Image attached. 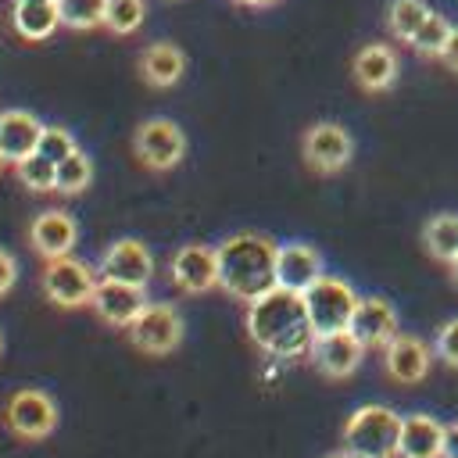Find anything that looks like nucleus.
<instances>
[{
	"mask_svg": "<svg viewBox=\"0 0 458 458\" xmlns=\"http://www.w3.org/2000/svg\"><path fill=\"white\" fill-rule=\"evenodd\" d=\"M243 326H247L250 344L258 351H265L268 358L293 361V358L311 354L315 329H311V318H308L304 293H297V290L276 286L265 297L250 301L247 315H243Z\"/></svg>",
	"mask_w": 458,
	"mask_h": 458,
	"instance_id": "obj_1",
	"label": "nucleus"
},
{
	"mask_svg": "<svg viewBox=\"0 0 458 458\" xmlns=\"http://www.w3.org/2000/svg\"><path fill=\"white\" fill-rule=\"evenodd\" d=\"M215 254H218V290L240 301L243 308L279 286L276 279L279 243L272 236L243 229V233L225 236L215 247Z\"/></svg>",
	"mask_w": 458,
	"mask_h": 458,
	"instance_id": "obj_2",
	"label": "nucleus"
},
{
	"mask_svg": "<svg viewBox=\"0 0 458 458\" xmlns=\"http://www.w3.org/2000/svg\"><path fill=\"white\" fill-rule=\"evenodd\" d=\"M401 415L386 404H361L344 422V451L354 458H397Z\"/></svg>",
	"mask_w": 458,
	"mask_h": 458,
	"instance_id": "obj_3",
	"label": "nucleus"
},
{
	"mask_svg": "<svg viewBox=\"0 0 458 458\" xmlns=\"http://www.w3.org/2000/svg\"><path fill=\"white\" fill-rule=\"evenodd\" d=\"M97 283H100L97 265L79 261V258H72V254L47 261L43 272H39V290H43V297H47L54 308H64V311L89 308Z\"/></svg>",
	"mask_w": 458,
	"mask_h": 458,
	"instance_id": "obj_4",
	"label": "nucleus"
},
{
	"mask_svg": "<svg viewBox=\"0 0 458 458\" xmlns=\"http://www.w3.org/2000/svg\"><path fill=\"white\" fill-rule=\"evenodd\" d=\"M358 301L361 297L354 293V286L347 279H340V276H322L315 286H308L304 290V304H308V318H311L315 336L351 329Z\"/></svg>",
	"mask_w": 458,
	"mask_h": 458,
	"instance_id": "obj_5",
	"label": "nucleus"
},
{
	"mask_svg": "<svg viewBox=\"0 0 458 458\" xmlns=\"http://www.w3.org/2000/svg\"><path fill=\"white\" fill-rule=\"evenodd\" d=\"M129 344L140 351V354H150V358H165L172 354L182 336H186V326H182V315L175 304H165V301H150L136 318L132 326L125 329Z\"/></svg>",
	"mask_w": 458,
	"mask_h": 458,
	"instance_id": "obj_6",
	"label": "nucleus"
},
{
	"mask_svg": "<svg viewBox=\"0 0 458 458\" xmlns=\"http://www.w3.org/2000/svg\"><path fill=\"white\" fill-rule=\"evenodd\" d=\"M57 401L47 394V390H36V386H21L7 397L4 404V426L25 440V444H36V440H47L54 429H57Z\"/></svg>",
	"mask_w": 458,
	"mask_h": 458,
	"instance_id": "obj_7",
	"label": "nucleus"
},
{
	"mask_svg": "<svg viewBox=\"0 0 458 458\" xmlns=\"http://www.w3.org/2000/svg\"><path fill=\"white\" fill-rule=\"evenodd\" d=\"M132 154L150 172H172L186 157V132L172 118H143L132 132Z\"/></svg>",
	"mask_w": 458,
	"mask_h": 458,
	"instance_id": "obj_8",
	"label": "nucleus"
},
{
	"mask_svg": "<svg viewBox=\"0 0 458 458\" xmlns=\"http://www.w3.org/2000/svg\"><path fill=\"white\" fill-rule=\"evenodd\" d=\"M351 154H354V140L340 122H315L301 136V157L318 175H336L340 168H347Z\"/></svg>",
	"mask_w": 458,
	"mask_h": 458,
	"instance_id": "obj_9",
	"label": "nucleus"
},
{
	"mask_svg": "<svg viewBox=\"0 0 458 458\" xmlns=\"http://www.w3.org/2000/svg\"><path fill=\"white\" fill-rule=\"evenodd\" d=\"M168 279L175 283V290H182L190 297L218 290V254H215V247L182 243L168 258Z\"/></svg>",
	"mask_w": 458,
	"mask_h": 458,
	"instance_id": "obj_10",
	"label": "nucleus"
},
{
	"mask_svg": "<svg viewBox=\"0 0 458 458\" xmlns=\"http://www.w3.org/2000/svg\"><path fill=\"white\" fill-rule=\"evenodd\" d=\"M97 272L104 279H118V283H132V286H147L150 276H154V254L143 240L136 236H122L114 243L104 247L100 261H97Z\"/></svg>",
	"mask_w": 458,
	"mask_h": 458,
	"instance_id": "obj_11",
	"label": "nucleus"
},
{
	"mask_svg": "<svg viewBox=\"0 0 458 458\" xmlns=\"http://www.w3.org/2000/svg\"><path fill=\"white\" fill-rule=\"evenodd\" d=\"M143 290L147 286H132V283H118V279H104L100 276V283L93 290V301H89V311L100 322L114 326V329H129L132 318L150 304Z\"/></svg>",
	"mask_w": 458,
	"mask_h": 458,
	"instance_id": "obj_12",
	"label": "nucleus"
},
{
	"mask_svg": "<svg viewBox=\"0 0 458 458\" xmlns=\"http://www.w3.org/2000/svg\"><path fill=\"white\" fill-rule=\"evenodd\" d=\"M365 351H369V347H365L351 329H340V333H322V336H315L308 358H311V365H315L326 379H347V376L358 372Z\"/></svg>",
	"mask_w": 458,
	"mask_h": 458,
	"instance_id": "obj_13",
	"label": "nucleus"
},
{
	"mask_svg": "<svg viewBox=\"0 0 458 458\" xmlns=\"http://www.w3.org/2000/svg\"><path fill=\"white\" fill-rule=\"evenodd\" d=\"M433 358H437V351H433L426 340L408 336V333H397V336L383 347V369H386V376H390L394 383H404V386L422 383V379L429 376Z\"/></svg>",
	"mask_w": 458,
	"mask_h": 458,
	"instance_id": "obj_14",
	"label": "nucleus"
},
{
	"mask_svg": "<svg viewBox=\"0 0 458 458\" xmlns=\"http://www.w3.org/2000/svg\"><path fill=\"white\" fill-rule=\"evenodd\" d=\"M29 243L32 250L43 258V261H54V258H68L79 243V222L68 215V211H39L29 225Z\"/></svg>",
	"mask_w": 458,
	"mask_h": 458,
	"instance_id": "obj_15",
	"label": "nucleus"
},
{
	"mask_svg": "<svg viewBox=\"0 0 458 458\" xmlns=\"http://www.w3.org/2000/svg\"><path fill=\"white\" fill-rule=\"evenodd\" d=\"M39 136H43V122L32 111H21V107L0 111V157L7 165H18L29 154H36Z\"/></svg>",
	"mask_w": 458,
	"mask_h": 458,
	"instance_id": "obj_16",
	"label": "nucleus"
},
{
	"mask_svg": "<svg viewBox=\"0 0 458 458\" xmlns=\"http://www.w3.org/2000/svg\"><path fill=\"white\" fill-rule=\"evenodd\" d=\"M322 276H326L322 272V254L311 243H283L279 247V258H276V279H279V286L304 293Z\"/></svg>",
	"mask_w": 458,
	"mask_h": 458,
	"instance_id": "obj_17",
	"label": "nucleus"
},
{
	"mask_svg": "<svg viewBox=\"0 0 458 458\" xmlns=\"http://www.w3.org/2000/svg\"><path fill=\"white\" fill-rule=\"evenodd\" d=\"M351 333L365 344V347H386L401 329H397V311L390 301L383 297H361L358 301V311L351 318Z\"/></svg>",
	"mask_w": 458,
	"mask_h": 458,
	"instance_id": "obj_18",
	"label": "nucleus"
},
{
	"mask_svg": "<svg viewBox=\"0 0 458 458\" xmlns=\"http://www.w3.org/2000/svg\"><path fill=\"white\" fill-rule=\"evenodd\" d=\"M351 72H354V82H358L365 93H383V89H390V86L397 82L401 64H397L394 47H386V43H369V47H361V50L354 54Z\"/></svg>",
	"mask_w": 458,
	"mask_h": 458,
	"instance_id": "obj_19",
	"label": "nucleus"
},
{
	"mask_svg": "<svg viewBox=\"0 0 458 458\" xmlns=\"http://www.w3.org/2000/svg\"><path fill=\"white\" fill-rule=\"evenodd\" d=\"M186 75V54L175 43H150L140 54V79L150 89H168Z\"/></svg>",
	"mask_w": 458,
	"mask_h": 458,
	"instance_id": "obj_20",
	"label": "nucleus"
},
{
	"mask_svg": "<svg viewBox=\"0 0 458 458\" xmlns=\"http://www.w3.org/2000/svg\"><path fill=\"white\" fill-rule=\"evenodd\" d=\"M397 458H444V426L429 415H404Z\"/></svg>",
	"mask_w": 458,
	"mask_h": 458,
	"instance_id": "obj_21",
	"label": "nucleus"
},
{
	"mask_svg": "<svg viewBox=\"0 0 458 458\" xmlns=\"http://www.w3.org/2000/svg\"><path fill=\"white\" fill-rule=\"evenodd\" d=\"M57 25H61L57 0H14L11 4V29L29 43L50 39Z\"/></svg>",
	"mask_w": 458,
	"mask_h": 458,
	"instance_id": "obj_22",
	"label": "nucleus"
},
{
	"mask_svg": "<svg viewBox=\"0 0 458 458\" xmlns=\"http://www.w3.org/2000/svg\"><path fill=\"white\" fill-rule=\"evenodd\" d=\"M422 243L429 250V258L437 261H454L458 258V215L444 211V215H433L426 225H422Z\"/></svg>",
	"mask_w": 458,
	"mask_h": 458,
	"instance_id": "obj_23",
	"label": "nucleus"
},
{
	"mask_svg": "<svg viewBox=\"0 0 458 458\" xmlns=\"http://www.w3.org/2000/svg\"><path fill=\"white\" fill-rule=\"evenodd\" d=\"M429 14H433V11H429L426 0H390V7H386V29H390L394 39L411 43L415 32L426 25Z\"/></svg>",
	"mask_w": 458,
	"mask_h": 458,
	"instance_id": "obj_24",
	"label": "nucleus"
},
{
	"mask_svg": "<svg viewBox=\"0 0 458 458\" xmlns=\"http://www.w3.org/2000/svg\"><path fill=\"white\" fill-rule=\"evenodd\" d=\"M89 182H93V157L86 150H75L72 157H64L57 165V186H54V193L79 197V193L89 190Z\"/></svg>",
	"mask_w": 458,
	"mask_h": 458,
	"instance_id": "obj_25",
	"label": "nucleus"
},
{
	"mask_svg": "<svg viewBox=\"0 0 458 458\" xmlns=\"http://www.w3.org/2000/svg\"><path fill=\"white\" fill-rule=\"evenodd\" d=\"M57 14H61V25L75 32L104 29L107 0H57Z\"/></svg>",
	"mask_w": 458,
	"mask_h": 458,
	"instance_id": "obj_26",
	"label": "nucleus"
},
{
	"mask_svg": "<svg viewBox=\"0 0 458 458\" xmlns=\"http://www.w3.org/2000/svg\"><path fill=\"white\" fill-rule=\"evenodd\" d=\"M11 168H14L18 182H21L29 193H54V186H57V165L47 161L43 154H29L25 161H18V165H11Z\"/></svg>",
	"mask_w": 458,
	"mask_h": 458,
	"instance_id": "obj_27",
	"label": "nucleus"
},
{
	"mask_svg": "<svg viewBox=\"0 0 458 458\" xmlns=\"http://www.w3.org/2000/svg\"><path fill=\"white\" fill-rule=\"evenodd\" d=\"M147 18V4L143 0H107V18L104 29L111 36H132Z\"/></svg>",
	"mask_w": 458,
	"mask_h": 458,
	"instance_id": "obj_28",
	"label": "nucleus"
},
{
	"mask_svg": "<svg viewBox=\"0 0 458 458\" xmlns=\"http://www.w3.org/2000/svg\"><path fill=\"white\" fill-rule=\"evenodd\" d=\"M451 21L444 18V14H429L426 18V25L415 32V39H411V47H415V54H422V57H440L444 54V47H447V36H451Z\"/></svg>",
	"mask_w": 458,
	"mask_h": 458,
	"instance_id": "obj_29",
	"label": "nucleus"
},
{
	"mask_svg": "<svg viewBox=\"0 0 458 458\" xmlns=\"http://www.w3.org/2000/svg\"><path fill=\"white\" fill-rule=\"evenodd\" d=\"M75 150H79V143H75V136H72L64 125H43V136H39L36 154H43L47 161L61 165V161H64V157H72Z\"/></svg>",
	"mask_w": 458,
	"mask_h": 458,
	"instance_id": "obj_30",
	"label": "nucleus"
},
{
	"mask_svg": "<svg viewBox=\"0 0 458 458\" xmlns=\"http://www.w3.org/2000/svg\"><path fill=\"white\" fill-rule=\"evenodd\" d=\"M433 351L444 365L458 369V318H447L440 329H437V340H433Z\"/></svg>",
	"mask_w": 458,
	"mask_h": 458,
	"instance_id": "obj_31",
	"label": "nucleus"
},
{
	"mask_svg": "<svg viewBox=\"0 0 458 458\" xmlns=\"http://www.w3.org/2000/svg\"><path fill=\"white\" fill-rule=\"evenodd\" d=\"M14 283H18V261L11 250L0 247V297H7L14 290Z\"/></svg>",
	"mask_w": 458,
	"mask_h": 458,
	"instance_id": "obj_32",
	"label": "nucleus"
},
{
	"mask_svg": "<svg viewBox=\"0 0 458 458\" xmlns=\"http://www.w3.org/2000/svg\"><path fill=\"white\" fill-rule=\"evenodd\" d=\"M440 61H444V64H447L451 72H458V25L451 29V36H447V47H444Z\"/></svg>",
	"mask_w": 458,
	"mask_h": 458,
	"instance_id": "obj_33",
	"label": "nucleus"
},
{
	"mask_svg": "<svg viewBox=\"0 0 458 458\" xmlns=\"http://www.w3.org/2000/svg\"><path fill=\"white\" fill-rule=\"evenodd\" d=\"M444 458H458V422L444 426Z\"/></svg>",
	"mask_w": 458,
	"mask_h": 458,
	"instance_id": "obj_34",
	"label": "nucleus"
},
{
	"mask_svg": "<svg viewBox=\"0 0 458 458\" xmlns=\"http://www.w3.org/2000/svg\"><path fill=\"white\" fill-rule=\"evenodd\" d=\"M233 4H240V7H272L279 0H233Z\"/></svg>",
	"mask_w": 458,
	"mask_h": 458,
	"instance_id": "obj_35",
	"label": "nucleus"
},
{
	"mask_svg": "<svg viewBox=\"0 0 458 458\" xmlns=\"http://www.w3.org/2000/svg\"><path fill=\"white\" fill-rule=\"evenodd\" d=\"M447 268H451V283L458 286V258H454V261H447Z\"/></svg>",
	"mask_w": 458,
	"mask_h": 458,
	"instance_id": "obj_36",
	"label": "nucleus"
},
{
	"mask_svg": "<svg viewBox=\"0 0 458 458\" xmlns=\"http://www.w3.org/2000/svg\"><path fill=\"white\" fill-rule=\"evenodd\" d=\"M326 458H354L351 451H336V454H326Z\"/></svg>",
	"mask_w": 458,
	"mask_h": 458,
	"instance_id": "obj_37",
	"label": "nucleus"
},
{
	"mask_svg": "<svg viewBox=\"0 0 458 458\" xmlns=\"http://www.w3.org/2000/svg\"><path fill=\"white\" fill-rule=\"evenodd\" d=\"M4 168H7V161H4V157H0V172H4Z\"/></svg>",
	"mask_w": 458,
	"mask_h": 458,
	"instance_id": "obj_38",
	"label": "nucleus"
},
{
	"mask_svg": "<svg viewBox=\"0 0 458 458\" xmlns=\"http://www.w3.org/2000/svg\"><path fill=\"white\" fill-rule=\"evenodd\" d=\"M0 354H4V333H0Z\"/></svg>",
	"mask_w": 458,
	"mask_h": 458,
	"instance_id": "obj_39",
	"label": "nucleus"
}]
</instances>
